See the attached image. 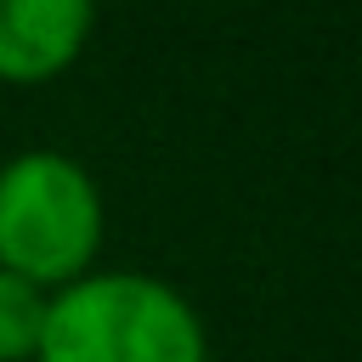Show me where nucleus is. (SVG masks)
<instances>
[{"mask_svg":"<svg viewBox=\"0 0 362 362\" xmlns=\"http://www.w3.org/2000/svg\"><path fill=\"white\" fill-rule=\"evenodd\" d=\"M107 238V204L62 147H23L0 164V272L57 294L85 277Z\"/></svg>","mask_w":362,"mask_h":362,"instance_id":"f03ea898","label":"nucleus"},{"mask_svg":"<svg viewBox=\"0 0 362 362\" xmlns=\"http://www.w3.org/2000/svg\"><path fill=\"white\" fill-rule=\"evenodd\" d=\"M96 34V0H0V85L62 79Z\"/></svg>","mask_w":362,"mask_h":362,"instance_id":"7ed1b4c3","label":"nucleus"},{"mask_svg":"<svg viewBox=\"0 0 362 362\" xmlns=\"http://www.w3.org/2000/svg\"><path fill=\"white\" fill-rule=\"evenodd\" d=\"M34 362H209V328L170 277L90 266L45 300Z\"/></svg>","mask_w":362,"mask_h":362,"instance_id":"f257e3e1","label":"nucleus"},{"mask_svg":"<svg viewBox=\"0 0 362 362\" xmlns=\"http://www.w3.org/2000/svg\"><path fill=\"white\" fill-rule=\"evenodd\" d=\"M45 288L0 272V362H34L45 328Z\"/></svg>","mask_w":362,"mask_h":362,"instance_id":"20e7f679","label":"nucleus"}]
</instances>
